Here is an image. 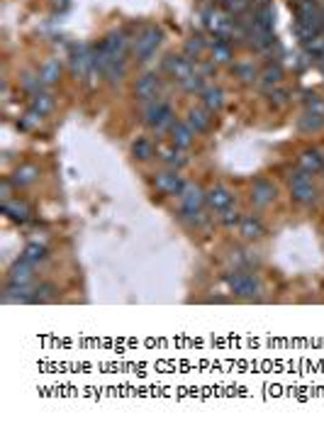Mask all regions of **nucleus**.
Here are the masks:
<instances>
[{
    "instance_id": "nucleus-31",
    "label": "nucleus",
    "mask_w": 324,
    "mask_h": 427,
    "mask_svg": "<svg viewBox=\"0 0 324 427\" xmlns=\"http://www.w3.org/2000/svg\"><path fill=\"white\" fill-rule=\"evenodd\" d=\"M202 79H205V76L197 74V71H193V74L188 76L186 81H181V88H183L186 93H202V91H205V85H202Z\"/></svg>"
},
{
    "instance_id": "nucleus-27",
    "label": "nucleus",
    "mask_w": 324,
    "mask_h": 427,
    "mask_svg": "<svg viewBox=\"0 0 324 427\" xmlns=\"http://www.w3.org/2000/svg\"><path fill=\"white\" fill-rule=\"evenodd\" d=\"M132 154H134V159H139V161H149L151 156H154V142H151L149 137H139L132 145Z\"/></svg>"
},
{
    "instance_id": "nucleus-3",
    "label": "nucleus",
    "mask_w": 324,
    "mask_h": 427,
    "mask_svg": "<svg viewBox=\"0 0 324 427\" xmlns=\"http://www.w3.org/2000/svg\"><path fill=\"white\" fill-rule=\"evenodd\" d=\"M178 203H181V215L197 213L208 205V193L202 191L197 183H186L183 191L178 193Z\"/></svg>"
},
{
    "instance_id": "nucleus-10",
    "label": "nucleus",
    "mask_w": 324,
    "mask_h": 427,
    "mask_svg": "<svg viewBox=\"0 0 324 427\" xmlns=\"http://www.w3.org/2000/svg\"><path fill=\"white\" fill-rule=\"evenodd\" d=\"M186 123L191 125V129L195 134L208 132L210 125H213V112H210L208 107H191L186 115Z\"/></svg>"
},
{
    "instance_id": "nucleus-16",
    "label": "nucleus",
    "mask_w": 324,
    "mask_h": 427,
    "mask_svg": "<svg viewBox=\"0 0 324 427\" xmlns=\"http://www.w3.org/2000/svg\"><path fill=\"white\" fill-rule=\"evenodd\" d=\"M193 139H195V132L191 129L188 123H173L171 127V142H173L178 149H188L193 145Z\"/></svg>"
},
{
    "instance_id": "nucleus-39",
    "label": "nucleus",
    "mask_w": 324,
    "mask_h": 427,
    "mask_svg": "<svg viewBox=\"0 0 324 427\" xmlns=\"http://www.w3.org/2000/svg\"><path fill=\"white\" fill-rule=\"evenodd\" d=\"M307 110L317 112V115H324V101L319 96H307Z\"/></svg>"
},
{
    "instance_id": "nucleus-23",
    "label": "nucleus",
    "mask_w": 324,
    "mask_h": 427,
    "mask_svg": "<svg viewBox=\"0 0 324 427\" xmlns=\"http://www.w3.org/2000/svg\"><path fill=\"white\" fill-rule=\"evenodd\" d=\"M210 56H213V64H229L232 61V47H229L227 39H215L213 42V49H210Z\"/></svg>"
},
{
    "instance_id": "nucleus-19",
    "label": "nucleus",
    "mask_w": 324,
    "mask_h": 427,
    "mask_svg": "<svg viewBox=\"0 0 324 427\" xmlns=\"http://www.w3.org/2000/svg\"><path fill=\"white\" fill-rule=\"evenodd\" d=\"M3 213H6L12 222H27L30 215H32V210H30V205L27 203H22V200H12L10 198V200L3 203Z\"/></svg>"
},
{
    "instance_id": "nucleus-38",
    "label": "nucleus",
    "mask_w": 324,
    "mask_h": 427,
    "mask_svg": "<svg viewBox=\"0 0 324 427\" xmlns=\"http://www.w3.org/2000/svg\"><path fill=\"white\" fill-rule=\"evenodd\" d=\"M268 96H271V103H276L278 107H283L288 103V96H290V93H288L285 88H281V85H278V88H273Z\"/></svg>"
},
{
    "instance_id": "nucleus-35",
    "label": "nucleus",
    "mask_w": 324,
    "mask_h": 427,
    "mask_svg": "<svg viewBox=\"0 0 324 427\" xmlns=\"http://www.w3.org/2000/svg\"><path fill=\"white\" fill-rule=\"evenodd\" d=\"M125 74H127V61H115V64L105 71V79L110 81V83H120Z\"/></svg>"
},
{
    "instance_id": "nucleus-41",
    "label": "nucleus",
    "mask_w": 324,
    "mask_h": 427,
    "mask_svg": "<svg viewBox=\"0 0 324 427\" xmlns=\"http://www.w3.org/2000/svg\"><path fill=\"white\" fill-rule=\"evenodd\" d=\"M322 10H324V8H322Z\"/></svg>"
},
{
    "instance_id": "nucleus-37",
    "label": "nucleus",
    "mask_w": 324,
    "mask_h": 427,
    "mask_svg": "<svg viewBox=\"0 0 324 427\" xmlns=\"http://www.w3.org/2000/svg\"><path fill=\"white\" fill-rule=\"evenodd\" d=\"M219 222H222L224 227H234V225L241 222V213L239 210H232V208L222 210V213H219Z\"/></svg>"
},
{
    "instance_id": "nucleus-40",
    "label": "nucleus",
    "mask_w": 324,
    "mask_h": 427,
    "mask_svg": "<svg viewBox=\"0 0 324 427\" xmlns=\"http://www.w3.org/2000/svg\"><path fill=\"white\" fill-rule=\"evenodd\" d=\"M319 69H322V76H324V61H322V64H319Z\"/></svg>"
},
{
    "instance_id": "nucleus-9",
    "label": "nucleus",
    "mask_w": 324,
    "mask_h": 427,
    "mask_svg": "<svg viewBox=\"0 0 324 427\" xmlns=\"http://www.w3.org/2000/svg\"><path fill=\"white\" fill-rule=\"evenodd\" d=\"M166 71L171 74V79L181 83V81H186L195 69H193V61L183 54V56H169V59H166Z\"/></svg>"
},
{
    "instance_id": "nucleus-30",
    "label": "nucleus",
    "mask_w": 324,
    "mask_h": 427,
    "mask_svg": "<svg viewBox=\"0 0 324 427\" xmlns=\"http://www.w3.org/2000/svg\"><path fill=\"white\" fill-rule=\"evenodd\" d=\"M234 71H237V76H239L244 83H254V81L259 79V71H256V66L251 64V61H241V64L234 66Z\"/></svg>"
},
{
    "instance_id": "nucleus-4",
    "label": "nucleus",
    "mask_w": 324,
    "mask_h": 427,
    "mask_svg": "<svg viewBox=\"0 0 324 427\" xmlns=\"http://www.w3.org/2000/svg\"><path fill=\"white\" fill-rule=\"evenodd\" d=\"M102 52L110 56L112 61H127V52H129V37L122 32V30H115L110 32L100 44Z\"/></svg>"
},
{
    "instance_id": "nucleus-36",
    "label": "nucleus",
    "mask_w": 324,
    "mask_h": 427,
    "mask_svg": "<svg viewBox=\"0 0 324 427\" xmlns=\"http://www.w3.org/2000/svg\"><path fill=\"white\" fill-rule=\"evenodd\" d=\"M54 293H56V289H54L52 283H42V286H37V289H34L32 303H47V300L54 298Z\"/></svg>"
},
{
    "instance_id": "nucleus-34",
    "label": "nucleus",
    "mask_w": 324,
    "mask_h": 427,
    "mask_svg": "<svg viewBox=\"0 0 324 427\" xmlns=\"http://www.w3.org/2000/svg\"><path fill=\"white\" fill-rule=\"evenodd\" d=\"M305 52H307L310 56H319V59H322V54H324V32L314 34L310 42H305Z\"/></svg>"
},
{
    "instance_id": "nucleus-1",
    "label": "nucleus",
    "mask_w": 324,
    "mask_h": 427,
    "mask_svg": "<svg viewBox=\"0 0 324 427\" xmlns=\"http://www.w3.org/2000/svg\"><path fill=\"white\" fill-rule=\"evenodd\" d=\"M224 283L229 286L237 298H246V300H254L261 295V281L254 271H246V269H237V271L227 273L224 276Z\"/></svg>"
},
{
    "instance_id": "nucleus-25",
    "label": "nucleus",
    "mask_w": 324,
    "mask_h": 427,
    "mask_svg": "<svg viewBox=\"0 0 324 427\" xmlns=\"http://www.w3.org/2000/svg\"><path fill=\"white\" fill-rule=\"evenodd\" d=\"M22 259H27L30 264H42L44 259H47V247L42 244V242H30V244L22 249Z\"/></svg>"
},
{
    "instance_id": "nucleus-2",
    "label": "nucleus",
    "mask_w": 324,
    "mask_h": 427,
    "mask_svg": "<svg viewBox=\"0 0 324 427\" xmlns=\"http://www.w3.org/2000/svg\"><path fill=\"white\" fill-rule=\"evenodd\" d=\"M161 30L159 27H144L142 32L137 34V39H134V47H132V54L137 61H147L151 56V54H156V49H159L161 44Z\"/></svg>"
},
{
    "instance_id": "nucleus-24",
    "label": "nucleus",
    "mask_w": 324,
    "mask_h": 427,
    "mask_svg": "<svg viewBox=\"0 0 324 427\" xmlns=\"http://www.w3.org/2000/svg\"><path fill=\"white\" fill-rule=\"evenodd\" d=\"M39 79H42L44 85H54L58 79H61V64L56 59H47L39 69Z\"/></svg>"
},
{
    "instance_id": "nucleus-29",
    "label": "nucleus",
    "mask_w": 324,
    "mask_h": 427,
    "mask_svg": "<svg viewBox=\"0 0 324 427\" xmlns=\"http://www.w3.org/2000/svg\"><path fill=\"white\" fill-rule=\"evenodd\" d=\"M175 123V115H173V107H166L164 112L159 115V120H156L154 125H151V129H154L156 134H164V132H171V127H173Z\"/></svg>"
},
{
    "instance_id": "nucleus-12",
    "label": "nucleus",
    "mask_w": 324,
    "mask_h": 427,
    "mask_svg": "<svg viewBox=\"0 0 324 427\" xmlns=\"http://www.w3.org/2000/svg\"><path fill=\"white\" fill-rule=\"evenodd\" d=\"M276 198V186L271 181H256L254 188H251V203L256 208H266L268 203H273Z\"/></svg>"
},
{
    "instance_id": "nucleus-7",
    "label": "nucleus",
    "mask_w": 324,
    "mask_h": 427,
    "mask_svg": "<svg viewBox=\"0 0 324 427\" xmlns=\"http://www.w3.org/2000/svg\"><path fill=\"white\" fill-rule=\"evenodd\" d=\"M161 91V81L156 74H144L137 79V85H134V96L139 98L142 103L151 101V98H159Z\"/></svg>"
},
{
    "instance_id": "nucleus-14",
    "label": "nucleus",
    "mask_w": 324,
    "mask_h": 427,
    "mask_svg": "<svg viewBox=\"0 0 324 427\" xmlns=\"http://www.w3.org/2000/svg\"><path fill=\"white\" fill-rule=\"evenodd\" d=\"M32 278H34V264H30L22 256L20 262L12 264L10 271H8V283H30Z\"/></svg>"
},
{
    "instance_id": "nucleus-5",
    "label": "nucleus",
    "mask_w": 324,
    "mask_h": 427,
    "mask_svg": "<svg viewBox=\"0 0 324 427\" xmlns=\"http://www.w3.org/2000/svg\"><path fill=\"white\" fill-rule=\"evenodd\" d=\"M96 69V59H93V49L85 47V44H78V47L71 52V74L78 76V79H85Z\"/></svg>"
},
{
    "instance_id": "nucleus-13",
    "label": "nucleus",
    "mask_w": 324,
    "mask_h": 427,
    "mask_svg": "<svg viewBox=\"0 0 324 427\" xmlns=\"http://www.w3.org/2000/svg\"><path fill=\"white\" fill-rule=\"evenodd\" d=\"M232 200H234L232 191L224 186H215L213 191H208V205L215 213H222V210L232 208Z\"/></svg>"
},
{
    "instance_id": "nucleus-6",
    "label": "nucleus",
    "mask_w": 324,
    "mask_h": 427,
    "mask_svg": "<svg viewBox=\"0 0 324 427\" xmlns=\"http://www.w3.org/2000/svg\"><path fill=\"white\" fill-rule=\"evenodd\" d=\"M183 186H186V181L178 174V169H166L154 176V188L159 193H164V196H178L183 191Z\"/></svg>"
},
{
    "instance_id": "nucleus-26",
    "label": "nucleus",
    "mask_w": 324,
    "mask_h": 427,
    "mask_svg": "<svg viewBox=\"0 0 324 427\" xmlns=\"http://www.w3.org/2000/svg\"><path fill=\"white\" fill-rule=\"evenodd\" d=\"M298 127L303 129V132H317V129L324 127V115H317V112H312V110H305L303 118L298 120Z\"/></svg>"
},
{
    "instance_id": "nucleus-32",
    "label": "nucleus",
    "mask_w": 324,
    "mask_h": 427,
    "mask_svg": "<svg viewBox=\"0 0 324 427\" xmlns=\"http://www.w3.org/2000/svg\"><path fill=\"white\" fill-rule=\"evenodd\" d=\"M202 52H205V39H202V37H193V39H188V42H186V56L191 61L193 59H200Z\"/></svg>"
},
{
    "instance_id": "nucleus-33",
    "label": "nucleus",
    "mask_w": 324,
    "mask_h": 427,
    "mask_svg": "<svg viewBox=\"0 0 324 427\" xmlns=\"http://www.w3.org/2000/svg\"><path fill=\"white\" fill-rule=\"evenodd\" d=\"M219 8L227 10L229 15H241V12L249 8V0H217Z\"/></svg>"
},
{
    "instance_id": "nucleus-11",
    "label": "nucleus",
    "mask_w": 324,
    "mask_h": 427,
    "mask_svg": "<svg viewBox=\"0 0 324 427\" xmlns=\"http://www.w3.org/2000/svg\"><path fill=\"white\" fill-rule=\"evenodd\" d=\"M283 81V69L278 64H268L266 69L261 71L259 79H256V85H259V91L263 93H271L273 88H278Z\"/></svg>"
},
{
    "instance_id": "nucleus-21",
    "label": "nucleus",
    "mask_w": 324,
    "mask_h": 427,
    "mask_svg": "<svg viewBox=\"0 0 324 427\" xmlns=\"http://www.w3.org/2000/svg\"><path fill=\"white\" fill-rule=\"evenodd\" d=\"M290 193H292V200H295V203L310 205V203L317 200V188H314L312 181L295 183V186H290Z\"/></svg>"
},
{
    "instance_id": "nucleus-8",
    "label": "nucleus",
    "mask_w": 324,
    "mask_h": 427,
    "mask_svg": "<svg viewBox=\"0 0 324 427\" xmlns=\"http://www.w3.org/2000/svg\"><path fill=\"white\" fill-rule=\"evenodd\" d=\"M34 289L30 283H8L6 291H3V303H32Z\"/></svg>"
},
{
    "instance_id": "nucleus-22",
    "label": "nucleus",
    "mask_w": 324,
    "mask_h": 427,
    "mask_svg": "<svg viewBox=\"0 0 324 427\" xmlns=\"http://www.w3.org/2000/svg\"><path fill=\"white\" fill-rule=\"evenodd\" d=\"M298 166L303 171H307V174H317V171L324 169V156L317 149H305L298 156Z\"/></svg>"
},
{
    "instance_id": "nucleus-20",
    "label": "nucleus",
    "mask_w": 324,
    "mask_h": 427,
    "mask_svg": "<svg viewBox=\"0 0 324 427\" xmlns=\"http://www.w3.org/2000/svg\"><path fill=\"white\" fill-rule=\"evenodd\" d=\"M239 232L244 240H261L263 237V222H261L259 218H254V215H244L239 222Z\"/></svg>"
},
{
    "instance_id": "nucleus-15",
    "label": "nucleus",
    "mask_w": 324,
    "mask_h": 427,
    "mask_svg": "<svg viewBox=\"0 0 324 427\" xmlns=\"http://www.w3.org/2000/svg\"><path fill=\"white\" fill-rule=\"evenodd\" d=\"M37 176H39L37 166L22 164V166H17V169L12 171L10 181H12V186H15V188H25V186H32V183L37 181Z\"/></svg>"
},
{
    "instance_id": "nucleus-17",
    "label": "nucleus",
    "mask_w": 324,
    "mask_h": 427,
    "mask_svg": "<svg viewBox=\"0 0 324 427\" xmlns=\"http://www.w3.org/2000/svg\"><path fill=\"white\" fill-rule=\"evenodd\" d=\"M186 149H178L175 145L171 147H159V159L164 161L169 169H181V166L188 164V156L183 154Z\"/></svg>"
},
{
    "instance_id": "nucleus-28",
    "label": "nucleus",
    "mask_w": 324,
    "mask_h": 427,
    "mask_svg": "<svg viewBox=\"0 0 324 427\" xmlns=\"http://www.w3.org/2000/svg\"><path fill=\"white\" fill-rule=\"evenodd\" d=\"M32 110L34 112H39V115H49V112L54 110V98H52V93H47V91H39V93H34L32 96Z\"/></svg>"
},
{
    "instance_id": "nucleus-18",
    "label": "nucleus",
    "mask_w": 324,
    "mask_h": 427,
    "mask_svg": "<svg viewBox=\"0 0 324 427\" xmlns=\"http://www.w3.org/2000/svg\"><path fill=\"white\" fill-rule=\"evenodd\" d=\"M200 96H202V107H208L213 115L224 107V91L217 88V85H205V91Z\"/></svg>"
}]
</instances>
